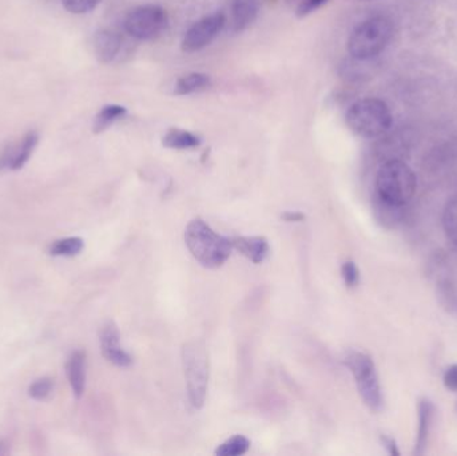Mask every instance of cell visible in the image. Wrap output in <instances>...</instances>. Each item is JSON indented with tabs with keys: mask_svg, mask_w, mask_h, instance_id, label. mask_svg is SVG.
Returning <instances> with one entry per match:
<instances>
[{
	"mask_svg": "<svg viewBox=\"0 0 457 456\" xmlns=\"http://www.w3.org/2000/svg\"><path fill=\"white\" fill-rule=\"evenodd\" d=\"M99 2L101 0H62L64 8L69 12L77 13V15L90 12L91 10H94L99 4Z\"/></svg>",
	"mask_w": 457,
	"mask_h": 456,
	"instance_id": "obj_22",
	"label": "cell"
},
{
	"mask_svg": "<svg viewBox=\"0 0 457 456\" xmlns=\"http://www.w3.org/2000/svg\"><path fill=\"white\" fill-rule=\"evenodd\" d=\"M209 86H211L209 75L193 72V74L185 75V77L177 80L176 86H174V94H177V95H189V94L205 90Z\"/></svg>",
	"mask_w": 457,
	"mask_h": 456,
	"instance_id": "obj_16",
	"label": "cell"
},
{
	"mask_svg": "<svg viewBox=\"0 0 457 456\" xmlns=\"http://www.w3.org/2000/svg\"><path fill=\"white\" fill-rule=\"evenodd\" d=\"M182 363L190 403L195 409H203L209 386V356L205 343L201 340L187 342L182 348Z\"/></svg>",
	"mask_w": 457,
	"mask_h": 456,
	"instance_id": "obj_5",
	"label": "cell"
},
{
	"mask_svg": "<svg viewBox=\"0 0 457 456\" xmlns=\"http://www.w3.org/2000/svg\"><path fill=\"white\" fill-rule=\"evenodd\" d=\"M125 107L118 106V104H109V106H104V109L96 114V117L94 118V133H104V131L107 130L112 123H115L117 120H120V118L125 117Z\"/></svg>",
	"mask_w": 457,
	"mask_h": 456,
	"instance_id": "obj_18",
	"label": "cell"
},
{
	"mask_svg": "<svg viewBox=\"0 0 457 456\" xmlns=\"http://www.w3.org/2000/svg\"><path fill=\"white\" fill-rule=\"evenodd\" d=\"M249 439L242 435H236L233 438L228 439L227 442L219 446L216 450V455L219 456H239L246 454L249 450Z\"/></svg>",
	"mask_w": 457,
	"mask_h": 456,
	"instance_id": "obj_21",
	"label": "cell"
},
{
	"mask_svg": "<svg viewBox=\"0 0 457 456\" xmlns=\"http://www.w3.org/2000/svg\"><path fill=\"white\" fill-rule=\"evenodd\" d=\"M359 2H370V0H359Z\"/></svg>",
	"mask_w": 457,
	"mask_h": 456,
	"instance_id": "obj_30",
	"label": "cell"
},
{
	"mask_svg": "<svg viewBox=\"0 0 457 456\" xmlns=\"http://www.w3.org/2000/svg\"><path fill=\"white\" fill-rule=\"evenodd\" d=\"M13 154H15V144H8L0 150V173L12 170Z\"/></svg>",
	"mask_w": 457,
	"mask_h": 456,
	"instance_id": "obj_25",
	"label": "cell"
},
{
	"mask_svg": "<svg viewBox=\"0 0 457 456\" xmlns=\"http://www.w3.org/2000/svg\"><path fill=\"white\" fill-rule=\"evenodd\" d=\"M185 243L193 257L211 269L222 267L233 251L230 238L214 232L203 219L189 222L185 230Z\"/></svg>",
	"mask_w": 457,
	"mask_h": 456,
	"instance_id": "obj_2",
	"label": "cell"
},
{
	"mask_svg": "<svg viewBox=\"0 0 457 456\" xmlns=\"http://www.w3.org/2000/svg\"><path fill=\"white\" fill-rule=\"evenodd\" d=\"M168 27V13L160 5H141L134 8L125 19V29L139 40H153Z\"/></svg>",
	"mask_w": 457,
	"mask_h": 456,
	"instance_id": "obj_7",
	"label": "cell"
},
{
	"mask_svg": "<svg viewBox=\"0 0 457 456\" xmlns=\"http://www.w3.org/2000/svg\"><path fill=\"white\" fill-rule=\"evenodd\" d=\"M261 0H234L233 2V29L242 32L252 26L253 21L260 12Z\"/></svg>",
	"mask_w": 457,
	"mask_h": 456,
	"instance_id": "obj_14",
	"label": "cell"
},
{
	"mask_svg": "<svg viewBox=\"0 0 457 456\" xmlns=\"http://www.w3.org/2000/svg\"><path fill=\"white\" fill-rule=\"evenodd\" d=\"M67 377L75 398H82L86 386V353L75 351L67 361Z\"/></svg>",
	"mask_w": 457,
	"mask_h": 456,
	"instance_id": "obj_13",
	"label": "cell"
},
{
	"mask_svg": "<svg viewBox=\"0 0 457 456\" xmlns=\"http://www.w3.org/2000/svg\"><path fill=\"white\" fill-rule=\"evenodd\" d=\"M443 228L445 235L457 245V195L451 198L443 213Z\"/></svg>",
	"mask_w": 457,
	"mask_h": 456,
	"instance_id": "obj_20",
	"label": "cell"
},
{
	"mask_svg": "<svg viewBox=\"0 0 457 456\" xmlns=\"http://www.w3.org/2000/svg\"><path fill=\"white\" fill-rule=\"evenodd\" d=\"M122 47L120 34L112 29H101L94 37V54L102 63H110Z\"/></svg>",
	"mask_w": 457,
	"mask_h": 456,
	"instance_id": "obj_10",
	"label": "cell"
},
{
	"mask_svg": "<svg viewBox=\"0 0 457 456\" xmlns=\"http://www.w3.org/2000/svg\"><path fill=\"white\" fill-rule=\"evenodd\" d=\"M327 2L328 0H301L297 7V15L300 16V18H303V16L319 10V8L322 7Z\"/></svg>",
	"mask_w": 457,
	"mask_h": 456,
	"instance_id": "obj_26",
	"label": "cell"
},
{
	"mask_svg": "<svg viewBox=\"0 0 457 456\" xmlns=\"http://www.w3.org/2000/svg\"><path fill=\"white\" fill-rule=\"evenodd\" d=\"M344 364L353 375L357 390H359L365 406L375 414L383 411V390H381L380 380H378L373 359L367 353L349 351L344 358Z\"/></svg>",
	"mask_w": 457,
	"mask_h": 456,
	"instance_id": "obj_6",
	"label": "cell"
},
{
	"mask_svg": "<svg viewBox=\"0 0 457 456\" xmlns=\"http://www.w3.org/2000/svg\"><path fill=\"white\" fill-rule=\"evenodd\" d=\"M99 342H101L102 355L107 361L117 367L131 366L133 358L120 345V329L114 321H107L102 327Z\"/></svg>",
	"mask_w": 457,
	"mask_h": 456,
	"instance_id": "obj_9",
	"label": "cell"
},
{
	"mask_svg": "<svg viewBox=\"0 0 457 456\" xmlns=\"http://www.w3.org/2000/svg\"><path fill=\"white\" fill-rule=\"evenodd\" d=\"M346 125L364 138L383 136L392 126V112L386 102L376 98L360 99L349 107Z\"/></svg>",
	"mask_w": 457,
	"mask_h": 456,
	"instance_id": "obj_4",
	"label": "cell"
},
{
	"mask_svg": "<svg viewBox=\"0 0 457 456\" xmlns=\"http://www.w3.org/2000/svg\"><path fill=\"white\" fill-rule=\"evenodd\" d=\"M443 382H445V388L453 391V393H457V364H453V366L445 369Z\"/></svg>",
	"mask_w": 457,
	"mask_h": 456,
	"instance_id": "obj_27",
	"label": "cell"
},
{
	"mask_svg": "<svg viewBox=\"0 0 457 456\" xmlns=\"http://www.w3.org/2000/svg\"><path fill=\"white\" fill-rule=\"evenodd\" d=\"M227 23V19L222 13L206 16L197 23L193 24L182 40V50L185 53H195L211 45Z\"/></svg>",
	"mask_w": 457,
	"mask_h": 456,
	"instance_id": "obj_8",
	"label": "cell"
},
{
	"mask_svg": "<svg viewBox=\"0 0 457 456\" xmlns=\"http://www.w3.org/2000/svg\"><path fill=\"white\" fill-rule=\"evenodd\" d=\"M418 178L412 169L400 160H389L381 165L376 176V206L399 211L415 197Z\"/></svg>",
	"mask_w": 457,
	"mask_h": 456,
	"instance_id": "obj_1",
	"label": "cell"
},
{
	"mask_svg": "<svg viewBox=\"0 0 457 456\" xmlns=\"http://www.w3.org/2000/svg\"><path fill=\"white\" fill-rule=\"evenodd\" d=\"M83 248H85V243H83L82 238H63V240L55 241L51 245L50 254L51 256L72 257L79 254Z\"/></svg>",
	"mask_w": 457,
	"mask_h": 456,
	"instance_id": "obj_19",
	"label": "cell"
},
{
	"mask_svg": "<svg viewBox=\"0 0 457 456\" xmlns=\"http://www.w3.org/2000/svg\"><path fill=\"white\" fill-rule=\"evenodd\" d=\"M394 24L386 16H375L356 27L348 40L352 58L370 61L380 55L391 42Z\"/></svg>",
	"mask_w": 457,
	"mask_h": 456,
	"instance_id": "obj_3",
	"label": "cell"
},
{
	"mask_svg": "<svg viewBox=\"0 0 457 456\" xmlns=\"http://www.w3.org/2000/svg\"><path fill=\"white\" fill-rule=\"evenodd\" d=\"M51 390H53V380L45 377V379L37 380L29 388V395L35 401H42L50 395Z\"/></svg>",
	"mask_w": 457,
	"mask_h": 456,
	"instance_id": "obj_24",
	"label": "cell"
},
{
	"mask_svg": "<svg viewBox=\"0 0 457 456\" xmlns=\"http://www.w3.org/2000/svg\"><path fill=\"white\" fill-rule=\"evenodd\" d=\"M282 217H284L285 221H289V222L303 221V220L305 219V216H303V214L292 213V211H287V213H285L284 216H282Z\"/></svg>",
	"mask_w": 457,
	"mask_h": 456,
	"instance_id": "obj_29",
	"label": "cell"
},
{
	"mask_svg": "<svg viewBox=\"0 0 457 456\" xmlns=\"http://www.w3.org/2000/svg\"><path fill=\"white\" fill-rule=\"evenodd\" d=\"M163 146L168 149L187 150L195 149L201 144L200 138L193 133L181 129H171L162 139Z\"/></svg>",
	"mask_w": 457,
	"mask_h": 456,
	"instance_id": "obj_15",
	"label": "cell"
},
{
	"mask_svg": "<svg viewBox=\"0 0 457 456\" xmlns=\"http://www.w3.org/2000/svg\"><path fill=\"white\" fill-rule=\"evenodd\" d=\"M380 441L381 444H383V446L386 447V452H389V455H400L399 447H397L396 441H395L394 438H391V436L388 435H381Z\"/></svg>",
	"mask_w": 457,
	"mask_h": 456,
	"instance_id": "obj_28",
	"label": "cell"
},
{
	"mask_svg": "<svg viewBox=\"0 0 457 456\" xmlns=\"http://www.w3.org/2000/svg\"><path fill=\"white\" fill-rule=\"evenodd\" d=\"M0 449H2V444H0Z\"/></svg>",
	"mask_w": 457,
	"mask_h": 456,
	"instance_id": "obj_31",
	"label": "cell"
},
{
	"mask_svg": "<svg viewBox=\"0 0 457 456\" xmlns=\"http://www.w3.org/2000/svg\"><path fill=\"white\" fill-rule=\"evenodd\" d=\"M419 428L416 438L415 455L420 456L426 452L428 444L429 433H431L432 420H434L435 406L429 399L423 398L419 401Z\"/></svg>",
	"mask_w": 457,
	"mask_h": 456,
	"instance_id": "obj_11",
	"label": "cell"
},
{
	"mask_svg": "<svg viewBox=\"0 0 457 456\" xmlns=\"http://www.w3.org/2000/svg\"><path fill=\"white\" fill-rule=\"evenodd\" d=\"M39 136L37 131H29L21 142L15 144V154H13L12 170H19L26 165L27 161L31 157L32 152L37 147Z\"/></svg>",
	"mask_w": 457,
	"mask_h": 456,
	"instance_id": "obj_17",
	"label": "cell"
},
{
	"mask_svg": "<svg viewBox=\"0 0 457 456\" xmlns=\"http://www.w3.org/2000/svg\"><path fill=\"white\" fill-rule=\"evenodd\" d=\"M341 275H343L344 283L348 288H354L360 283V270L356 262L345 261L341 267Z\"/></svg>",
	"mask_w": 457,
	"mask_h": 456,
	"instance_id": "obj_23",
	"label": "cell"
},
{
	"mask_svg": "<svg viewBox=\"0 0 457 456\" xmlns=\"http://www.w3.org/2000/svg\"><path fill=\"white\" fill-rule=\"evenodd\" d=\"M231 244L233 249H237L254 264H261L269 253L268 240L263 237H234L231 238Z\"/></svg>",
	"mask_w": 457,
	"mask_h": 456,
	"instance_id": "obj_12",
	"label": "cell"
}]
</instances>
